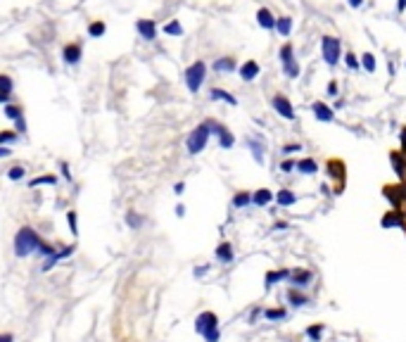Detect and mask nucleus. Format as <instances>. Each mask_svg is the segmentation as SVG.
Here are the masks:
<instances>
[{"label":"nucleus","instance_id":"1","mask_svg":"<svg viewBox=\"0 0 406 342\" xmlns=\"http://www.w3.org/2000/svg\"><path fill=\"white\" fill-rule=\"evenodd\" d=\"M41 245H43L41 243V238H38L36 233H33V228H29V226L19 230L17 238H14V252H17L19 257H29L31 252L38 249Z\"/></svg>","mask_w":406,"mask_h":342},{"label":"nucleus","instance_id":"2","mask_svg":"<svg viewBox=\"0 0 406 342\" xmlns=\"http://www.w3.org/2000/svg\"><path fill=\"white\" fill-rule=\"evenodd\" d=\"M197 333H202L207 337V342H216L219 340V321H216L214 311H204L197 318Z\"/></svg>","mask_w":406,"mask_h":342},{"label":"nucleus","instance_id":"3","mask_svg":"<svg viewBox=\"0 0 406 342\" xmlns=\"http://www.w3.org/2000/svg\"><path fill=\"white\" fill-rule=\"evenodd\" d=\"M204 76H207V64L204 62H192L190 67L185 69V86L190 93H197L200 86L204 83Z\"/></svg>","mask_w":406,"mask_h":342},{"label":"nucleus","instance_id":"4","mask_svg":"<svg viewBox=\"0 0 406 342\" xmlns=\"http://www.w3.org/2000/svg\"><path fill=\"white\" fill-rule=\"evenodd\" d=\"M209 133H211V129H209V124H200L195 131H192L190 136H188V152L190 155H200L204 150V145H207V140H209Z\"/></svg>","mask_w":406,"mask_h":342},{"label":"nucleus","instance_id":"5","mask_svg":"<svg viewBox=\"0 0 406 342\" xmlns=\"http://www.w3.org/2000/svg\"><path fill=\"white\" fill-rule=\"evenodd\" d=\"M321 52H323L326 64L335 67L340 62V41L335 36H323L321 38Z\"/></svg>","mask_w":406,"mask_h":342},{"label":"nucleus","instance_id":"6","mask_svg":"<svg viewBox=\"0 0 406 342\" xmlns=\"http://www.w3.org/2000/svg\"><path fill=\"white\" fill-rule=\"evenodd\" d=\"M280 62H283L285 76H290V79H297V76H299V64H297V60H295L292 45L285 43L283 48H280Z\"/></svg>","mask_w":406,"mask_h":342},{"label":"nucleus","instance_id":"7","mask_svg":"<svg viewBox=\"0 0 406 342\" xmlns=\"http://www.w3.org/2000/svg\"><path fill=\"white\" fill-rule=\"evenodd\" d=\"M271 105H273V110H276V112L280 114L283 119H288V121H292V119H295V107H292V102H290L285 95H276Z\"/></svg>","mask_w":406,"mask_h":342},{"label":"nucleus","instance_id":"8","mask_svg":"<svg viewBox=\"0 0 406 342\" xmlns=\"http://www.w3.org/2000/svg\"><path fill=\"white\" fill-rule=\"evenodd\" d=\"M209 124L211 131H216V136H219V145L221 148H233V136H231V131L226 129V126L216 124V121H207Z\"/></svg>","mask_w":406,"mask_h":342},{"label":"nucleus","instance_id":"9","mask_svg":"<svg viewBox=\"0 0 406 342\" xmlns=\"http://www.w3.org/2000/svg\"><path fill=\"white\" fill-rule=\"evenodd\" d=\"M135 29H138V33H140L145 41H152V38L157 36V26H154L152 19H140V22L135 24Z\"/></svg>","mask_w":406,"mask_h":342},{"label":"nucleus","instance_id":"10","mask_svg":"<svg viewBox=\"0 0 406 342\" xmlns=\"http://www.w3.org/2000/svg\"><path fill=\"white\" fill-rule=\"evenodd\" d=\"M62 57H64V62H67V64H79V60H81V48H79L76 43L64 45V50H62Z\"/></svg>","mask_w":406,"mask_h":342},{"label":"nucleus","instance_id":"11","mask_svg":"<svg viewBox=\"0 0 406 342\" xmlns=\"http://www.w3.org/2000/svg\"><path fill=\"white\" fill-rule=\"evenodd\" d=\"M257 76H259V64L254 62V60H247V62L240 67V79L242 81H252V79H257Z\"/></svg>","mask_w":406,"mask_h":342},{"label":"nucleus","instance_id":"12","mask_svg":"<svg viewBox=\"0 0 406 342\" xmlns=\"http://www.w3.org/2000/svg\"><path fill=\"white\" fill-rule=\"evenodd\" d=\"M326 169H328V174L332 176L335 181H345V162H340V159H330V162L326 164Z\"/></svg>","mask_w":406,"mask_h":342},{"label":"nucleus","instance_id":"13","mask_svg":"<svg viewBox=\"0 0 406 342\" xmlns=\"http://www.w3.org/2000/svg\"><path fill=\"white\" fill-rule=\"evenodd\" d=\"M390 159H392L394 174L399 176V178H406V159H404V155H401V152H392Z\"/></svg>","mask_w":406,"mask_h":342},{"label":"nucleus","instance_id":"14","mask_svg":"<svg viewBox=\"0 0 406 342\" xmlns=\"http://www.w3.org/2000/svg\"><path fill=\"white\" fill-rule=\"evenodd\" d=\"M257 22H259V26H261V29H276L278 19H273V14H271L266 7H261V10L257 12Z\"/></svg>","mask_w":406,"mask_h":342},{"label":"nucleus","instance_id":"15","mask_svg":"<svg viewBox=\"0 0 406 342\" xmlns=\"http://www.w3.org/2000/svg\"><path fill=\"white\" fill-rule=\"evenodd\" d=\"M314 114H316V119L319 121H332V110L328 105H323V102H314Z\"/></svg>","mask_w":406,"mask_h":342},{"label":"nucleus","instance_id":"16","mask_svg":"<svg viewBox=\"0 0 406 342\" xmlns=\"http://www.w3.org/2000/svg\"><path fill=\"white\" fill-rule=\"evenodd\" d=\"M392 226H404V219H401L399 209H394V212L382 217V228H392Z\"/></svg>","mask_w":406,"mask_h":342},{"label":"nucleus","instance_id":"17","mask_svg":"<svg viewBox=\"0 0 406 342\" xmlns=\"http://www.w3.org/2000/svg\"><path fill=\"white\" fill-rule=\"evenodd\" d=\"M276 31L280 33L283 38H288V36H290V31H292V19H290V17H278V22H276Z\"/></svg>","mask_w":406,"mask_h":342},{"label":"nucleus","instance_id":"18","mask_svg":"<svg viewBox=\"0 0 406 342\" xmlns=\"http://www.w3.org/2000/svg\"><path fill=\"white\" fill-rule=\"evenodd\" d=\"M271 200H273V195H271V190H266V188H261V190H257V193H254V197H252V202L257 207H266L271 202Z\"/></svg>","mask_w":406,"mask_h":342},{"label":"nucleus","instance_id":"19","mask_svg":"<svg viewBox=\"0 0 406 342\" xmlns=\"http://www.w3.org/2000/svg\"><path fill=\"white\" fill-rule=\"evenodd\" d=\"M216 257H219V261L228 264V261L233 259V247H231L228 243H221L219 247H216Z\"/></svg>","mask_w":406,"mask_h":342},{"label":"nucleus","instance_id":"20","mask_svg":"<svg viewBox=\"0 0 406 342\" xmlns=\"http://www.w3.org/2000/svg\"><path fill=\"white\" fill-rule=\"evenodd\" d=\"M214 69L216 71H233L235 69V60L233 57H219L214 62Z\"/></svg>","mask_w":406,"mask_h":342},{"label":"nucleus","instance_id":"21","mask_svg":"<svg viewBox=\"0 0 406 342\" xmlns=\"http://www.w3.org/2000/svg\"><path fill=\"white\" fill-rule=\"evenodd\" d=\"M211 100H223V102H228V105H235V102H238L233 95L226 93V91H221V88H211Z\"/></svg>","mask_w":406,"mask_h":342},{"label":"nucleus","instance_id":"22","mask_svg":"<svg viewBox=\"0 0 406 342\" xmlns=\"http://www.w3.org/2000/svg\"><path fill=\"white\" fill-rule=\"evenodd\" d=\"M297 169H299L302 174H316V171H319V164H316L314 159H302V162H297Z\"/></svg>","mask_w":406,"mask_h":342},{"label":"nucleus","instance_id":"23","mask_svg":"<svg viewBox=\"0 0 406 342\" xmlns=\"http://www.w3.org/2000/svg\"><path fill=\"white\" fill-rule=\"evenodd\" d=\"M0 83H3V93H0V100L7 105V98L12 93V79L10 76H0Z\"/></svg>","mask_w":406,"mask_h":342},{"label":"nucleus","instance_id":"24","mask_svg":"<svg viewBox=\"0 0 406 342\" xmlns=\"http://www.w3.org/2000/svg\"><path fill=\"white\" fill-rule=\"evenodd\" d=\"M105 31H107L105 22H93V24L88 26V36H93V38H100V36H105Z\"/></svg>","mask_w":406,"mask_h":342},{"label":"nucleus","instance_id":"25","mask_svg":"<svg viewBox=\"0 0 406 342\" xmlns=\"http://www.w3.org/2000/svg\"><path fill=\"white\" fill-rule=\"evenodd\" d=\"M276 200H278V205H280V207H290V205H295V202H297V197L290 193V190H280Z\"/></svg>","mask_w":406,"mask_h":342},{"label":"nucleus","instance_id":"26","mask_svg":"<svg viewBox=\"0 0 406 342\" xmlns=\"http://www.w3.org/2000/svg\"><path fill=\"white\" fill-rule=\"evenodd\" d=\"M250 202H252V195L247 193V190H242V193H238L233 197V207H238V209H240V207H247Z\"/></svg>","mask_w":406,"mask_h":342},{"label":"nucleus","instance_id":"27","mask_svg":"<svg viewBox=\"0 0 406 342\" xmlns=\"http://www.w3.org/2000/svg\"><path fill=\"white\" fill-rule=\"evenodd\" d=\"M361 64H363V69H366L368 74L376 71V57L370 55V52H363V55H361Z\"/></svg>","mask_w":406,"mask_h":342},{"label":"nucleus","instance_id":"28","mask_svg":"<svg viewBox=\"0 0 406 342\" xmlns=\"http://www.w3.org/2000/svg\"><path fill=\"white\" fill-rule=\"evenodd\" d=\"M309 278H311V274L309 271H295L292 274V285H304V283H309Z\"/></svg>","mask_w":406,"mask_h":342},{"label":"nucleus","instance_id":"29","mask_svg":"<svg viewBox=\"0 0 406 342\" xmlns=\"http://www.w3.org/2000/svg\"><path fill=\"white\" fill-rule=\"evenodd\" d=\"M290 276V271H273V274H269L266 276V287L269 285H273L276 280H283V278H288Z\"/></svg>","mask_w":406,"mask_h":342},{"label":"nucleus","instance_id":"30","mask_svg":"<svg viewBox=\"0 0 406 342\" xmlns=\"http://www.w3.org/2000/svg\"><path fill=\"white\" fill-rule=\"evenodd\" d=\"M164 33H169V36H181V33H183V26H181L179 22H169V24L164 26Z\"/></svg>","mask_w":406,"mask_h":342},{"label":"nucleus","instance_id":"31","mask_svg":"<svg viewBox=\"0 0 406 342\" xmlns=\"http://www.w3.org/2000/svg\"><path fill=\"white\" fill-rule=\"evenodd\" d=\"M55 181H57L55 176H41V178H33V181H31L29 186H31V188H36V186H52Z\"/></svg>","mask_w":406,"mask_h":342},{"label":"nucleus","instance_id":"32","mask_svg":"<svg viewBox=\"0 0 406 342\" xmlns=\"http://www.w3.org/2000/svg\"><path fill=\"white\" fill-rule=\"evenodd\" d=\"M5 117L19 121V119H22V110H19V107H12V105H5Z\"/></svg>","mask_w":406,"mask_h":342},{"label":"nucleus","instance_id":"33","mask_svg":"<svg viewBox=\"0 0 406 342\" xmlns=\"http://www.w3.org/2000/svg\"><path fill=\"white\" fill-rule=\"evenodd\" d=\"M67 221H69V230H72V233H79V221H76V214L74 212H69L67 214Z\"/></svg>","mask_w":406,"mask_h":342},{"label":"nucleus","instance_id":"34","mask_svg":"<svg viewBox=\"0 0 406 342\" xmlns=\"http://www.w3.org/2000/svg\"><path fill=\"white\" fill-rule=\"evenodd\" d=\"M288 297H290V302H292V304H297V307H299V304H307V297H302V295H297L295 290H290Z\"/></svg>","mask_w":406,"mask_h":342},{"label":"nucleus","instance_id":"35","mask_svg":"<svg viewBox=\"0 0 406 342\" xmlns=\"http://www.w3.org/2000/svg\"><path fill=\"white\" fill-rule=\"evenodd\" d=\"M22 176H24V169H22V167H12L10 171H7V178H12V181L22 178Z\"/></svg>","mask_w":406,"mask_h":342},{"label":"nucleus","instance_id":"36","mask_svg":"<svg viewBox=\"0 0 406 342\" xmlns=\"http://www.w3.org/2000/svg\"><path fill=\"white\" fill-rule=\"evenodd\" d=\"M321 330H323V326H314V328H309V330H307V335L311 337V340H319V337H321Z\"/></svg>","mask_w":406,"mask_h":342},{"label":"nucleus","instance_id":"37","mask_svg":"<svg viewBox=\"0 0 406 342\" xmlns=\"http://www.w3.org/2000/svg\"><path fill=\"white\" fill-rule=\"evenodd\" d=\"M347 67H349V69H359V60H357V55H351V52L347 55Z\"/></svg>","mask_w":406,"mask_h":342},{"label":"nucleus","instance_id":"38","mask_svg":"<svg viewBox=\"0 0 406 342\" xmlns=\"http://www.w3.org/2000/svg\"><path fill=\"white\" fill-rule=\"evenodd\" d=\"M283 316H285V311H278V309L266 311V318H283Z\"/></svg>","mask_w":406,"mask_h":342},{"label":"nucleus","instance_id":"39","mask_svg":"<svg viewBox=\"0 0 406 342\" xmlns=\"http://www.w3.org/2000/svg\"><path fill=\"white\" fill-rule=\"evenodd\" d=\"M10 140H14V133H12V131H5V133L0 136V143L5 145V143H10Z\"/></svg>","mask_w":406,"mask_h":342},{"label":"nucleus","instance_id":"40","mask_svg":"<svg viewBox=\"0 0 406 342\" xmlns=\"http://www.w3.org/2000/svg\"><path fill=\"white\" fill-rule=\"evenodd\" d=\"M295 167H297L295 162H290V159H285V162L280 164V171H290V169H295Z\"/></svg>","mask_w":406,"mask_h":342},{"label":"nucleus","instance_id":"41","mask_svg":"<svg viewBox=\"0 0 406 342\" xmlns=\"http://www.w3.org/2000/svg\"><path fill=\"white\" fill-rule=\"evenodd\" d=\"M126 221H129V224L133 226V228H135V226H138V224H140V219H138V217H133V214H129V217H126Z\"/></svg>","mask_w":406,"mask_h":342},{"label":"nucleus","instance_id":"42","mask_svg":"<svg viewBox=\"0 0 406 342\" xmlns=\"http://www.w3.org/2000/svg\"><path fill=\"white\" fill-rule=\"evenodd\" d=\"M328 95H338V83H328Z\"/></svg>","mask_w":406,"mask_h":342},{"label":"nucleus","instance_id":"43","mask_svg":"<svg viewBox=\"0 0 406 342\" xmlns=\"http://www.w3.org/2000/svg\"><path fill=\"white\" fill-rule=\"evenodd\" d=\"M297 150H299V145H285L283 152H297Z\"/></svg>","mask_w":406,"mask_h":342},{"label":"nucleus","instance_id":"44","mask_svg":"<svg viewBox=\"0 0 406 342\" xmlns=\"http://www.w3.org/2000/svg\"><path fill=\"white\" fill-rule=\"evenodd\" d=\"M12 155V152H10V148H5V145H3V148H0V157H10Z\"/></svg>","mask_w":406,"mask_h":342},{"label":"nucleus","instance_id":"45","mask_svg":"<svg viewBox=\"0 0 406 342\" xmlns=\"http://www.w3.org/2000/svg\"><path fill=\"white\" fill-rule=\"evenodd\" d=\"M397 10H399V12H404V10H406V0H397Z\"/></svg>","mask_w":406,"mask_h":342},{"label":"nucleus","instance_id":"46","mask_svg":"<svg viewBox=\"0 0 406 342\" xmlns=\"http://www.w3.org/2000/svg\"><path fill=\"white\" fill-rule=\"evenodd\" d=\"M62 174H64V178H72V174H69V167H67V164H62Z\"/></svg>","mask_w":406,"mask_h":342},{"label":"nucleus","instance_id":"47","mask_svg":"<svg viewBox=\"0 0 406 342\" xmlns=\"http://www.w3.org/2000/svg\"><path fill=\"white\" fill-rule=\"evenodd\" d=\"M0 342H12V335H10V333H5V335L0 337Z\"/></svg>","mask_w":406,"mask_h":342},{"label":"nucleus","instance_id":"48","mask_svg":"<svg viewBox=\"0 0 406 342\" xmlns=\"http://www.w3.org/2000/svg\"><path fill=\"white\" fill-rule=\"evenodd\" d=\"M173 190H176V195H181V193H183V183H176V188H173Z\"/></svg>","mask_w":406,"mask_h":342},{"label":"nucleus","instance_id":"49","mask_svg":"<svg viewBox=\"0 0 406 342\" xmlns=\"http://www.w3.org/2000/svg\"><path fill=\"white\" fill-rule=\"evenodd\" d=\"M361 3H363V0H349L351 7H361Z\"/></svg>","mask_w":406,"mask_h":342}]
</instances>
